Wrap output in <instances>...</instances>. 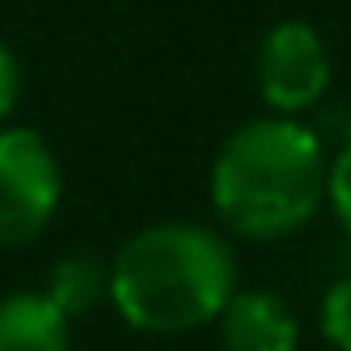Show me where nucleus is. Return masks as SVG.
Returning <instances> with one entry per match:
<instances>
[{
	"mask_svg": "<svg viewBox=\"0 0 351 351\" xmlns=\"http://www.w3.org/2000/svg\"><path fill=\"white\" fill-rule=\"evenodd\" d=\"M329 156L311 125L258 116L227 134L209 169V200L240 240H285L325 205Z\"/></svg>",
	"mask_w": 351,
	"mask_h": 351,
	"instance_id": "f257e3e1",
	"label": "nucleus"
},
{
	"mask_svg": "<svg viewBox=\"0 0 351 351\" xmlns=\"http://www.w3.org/2000/svg\"><path fill=\"white\" fill-rule=\"evenodd\" d=\"M325 200L334 209L338 227L351 236V138L338 147V156L329 160V182H325Z\"/></svg>",
	"mask_w": 351,
	"mask_h": 351,
	"instance_id": "1a4fd4ad",
	"label": "nucleus"
},
{
	"mask_svg": "<svg viewBox=\"0 0 351 351\" xmlns=\"http://www.w3.org/2000/svg\"><path fill=\"white\" fill-rule=\"evenodd\" d=\"M107 285H112V271L98 254H62L58 263L45 276V298L62 311L67 320H80L107 298Z\"/></svg>",
	"mask_w": 351,
	"mask_h": 351,
	"instance_id": "0eeeda50",
	"label": "nucleus"
},
{
	"mask_svg": "<svg viewBox=\"0 0 351 351\" xmlns=\"http://www.w3.org/2000/svg\"><path fill=\"white\" fill-rule=\"evenodd\" d=\"M320 334L329 338V347L351 351V271L338 276L320 298Z\"/></svg>",
	"mask_w": 351,
	"mask_h": 351,
	"instance_id": "6e6552de",
	"label": "nucleus"
},
{
	"mask_svg": "<svg viewBox=\"0 0 351 351\" xmlns=\"http://www.w3.org/2000/svg\"><path fill=\"white\" fill-rule=\"evenodd\" d=\"M258 94L271 107V116H293L316 112L325 103L329 85H334V58H329L325 36L302 18H285V23L267 27L263 45H258Z\"/></svg>",
	"mask_w": 351,
	"mask_h": 351,
	"instance_id": "20e7f679",
	"label": "nucleus"
},
{
	"mask_svg": "<svg viewBox=\"0 0 351 351\" xmlns=\"http://www.w3.org/2000/svg\"><path fill=\"white\" fill-rule=\"evenodd\" d=\"M18 98H23V67H18V53L0 40V125L14 116Z\"/></svg>",
	"mask_w": 351,
	"mask_h": 351,
	"instance_id": "9d476101",
	"label": "nucleus"
},
{
	"mask_svg": "<svg viewBox=\"0 0 351 351\" xmlns=\"http://www.w3.org/2000/svg\"><path fill=\"white\" fill-rule=\"evenodd\" d=\"M0 351H71V320L40 289L0 298Z\"/></svg>",
	"mask_w": 351,
	"mask_h": 351,
	"instance_id": "423d86ee",
	"label": "nucleus"
},
{
	"mask_svg": "<svg viewBox=\"0 0 351 351\" xmlns=\"http://www.w3.org/2000/svg\"><path fill=\"white\" fill-rule=\"evenodd\" d=\"M107 271L112 307L143 334H191L223 316L240 289L232 240L187 218L134 232L116 249Z\"/></svg>",
	"mask_w": 351,
	"mask_h": 351,
	"instance_id": "f03ea898",
	"label": "nucleus"
},
{
	"mask_svg": "<svg viewBox=\"0 0 351 351\" xmlns=\"http://www.w3.org/2000/svg\"><path fill=\"white\" fill-rule=\"evenodd\" d=\"M62 205V165L45 134L0 125V245H27Z\"/></svg>",
	"mask_w": 351,
	"mask_h": 351,
	"instance_id": "7ed1b4c3",
	"label": "nucleus"
},
{
	"mask_svg": "<svg viewBox=\"0 0 351 351\" xmlns=\"http://www.w3.org/2000/svg\"><path fill=\"white\" fill-rule=\"evenodd\" d=\"M227 351H298L302 320L289 298L271 289H236L218 316Z\"/></svg>",
	"mask_w": 351,
	"mask_h": 351,
	"instance_id": "39448f33",
	"label": "nucleus"
}]
</instances>
